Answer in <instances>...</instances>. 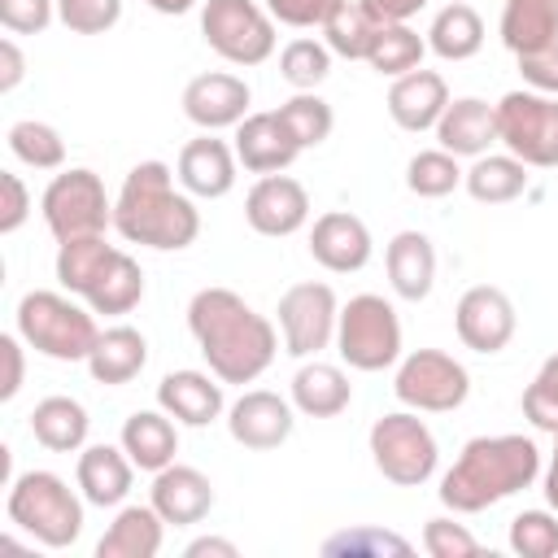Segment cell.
I'll return each mask as SVG.
<instances>
[{
	"label": "cell",
	"mask_w": 558,
	"mask_h": 558,
	"mask_svg": "<svg viewBox=\"0 0 558 558\" xmlns=\"http://www.w3.org/2000/svg\"><path fill=\"white\" fill-rule=\"evenodd\" d=\"M187 331L222 384H253L279 353V331L231 288H201L187 301Z\"/></svg>",
	"instance_id": "cell-1"
},
{
	"label": "cell",
	"mask_w": 558,
	"mask_h": 558,
	"mask_svg": "<svg viewBox=\"0 0 558 558\" xmlns=\"http://www.w3.org/2000/svg\"><path fill=\"white\" fill-rule=\"evenodd\" d=\"M113 231L126 244H144L157 253H179L201 235V209L192 192H183L179 174L166 161H140L126 170L113 196Z\"/></svg>",
	"instance_id": "cell-2"
},
{
	"label": "cell",
	"mask_w": 558,
	"mask_h": 558,
	"mask_svg": "<svg viewBox=\"0 0 558 558\" xmlns=\"http://www.w3.org/2000/svg\"><path fill=\"white\" fill-rule=\"evenodd\" d=\"M541 480V449L523 432L471 436L453 466L440 475V506L453 514H480Z\"/></svg>",
	"instance_id": "cell-3"
},
{
	"label": "cell",
	"mask_w": 558,
	"mask_h": 558,
	"mask_svg": "<svg viewBox=\"0 0 558 558\" xmlns=\"http://www.w3.org/2000/svg\"><path fill=\"white\" fill-rule=\"evenodd\" d=\"M17 318V336L26 340V349L52 357V362H87V353L96 349L100 340V327H96V310L74 292H48V288H35L17 301L13 310Z\"/></svg>",
	"instance_id": "cell-4"
},
{
	"label": "cell",
	"mask_w": 558,
	"mask_h": 558,
	"mask_svg": "<svg viewBox=\"0 0 558 558\" xmlns=\"http://www.w3.org/2000/svg\"><path fill=\"white\" fill-rule=\"evenodd\" d=\"M87 497L74 493L57 471H22L9 484V523L22 527L44 549H70L83 536Z\"/></svg>",
	"instance_id": "cell-5"
},
{
	"label": "cell",
	"mask_w": 558,
	"mask_h": 558,
	"mask_svg": "<svg viewBox=\"0 0 558 558\" xmlns=\"http://www.w3.org/2000/svg\"><path fill=\"white\" fill-rule=\"evenodd\" d=\"M371 462L397 488H423L440 466V445L418 410H392L371 423Z\"/></svg>",
	"instance_id": "cell-6"
},
{
	"label": "cell",
	"mask_w": 558,
	"mask_h": 558,
	"mask_svg": "<svg viewBox=\"0 0 558 558\" xmlns=\"http://www.w3.org/2000/svg\"><path fill=\"white\" fill-rule=\"evenodd\" d=\"M336 353L340 362H349L353 371H388L401 362V318L392 310V301H384L379 292H357L340 305V323H336Z\"/></svg>",
	"instance_id": "cell-7"
},
{
	"label": "cell",
	"mask_w": 558,
	"mask_h": 558,
	"mask_svg": "<svg viewBox=\"0 0 558 558\" xmlns=\"http://www.w3.org/2000/svg\"><path fill=\"white\" fill-rule=\"evenodd\" d=\"M39 214L57 244L78 235H105V227H113V201L105 192V179L87 166L52 174V183L39 196Z\"/></svg>",
	"instance_id": "cell-8"
},
{
	"label": "cell",
	"mask_w": 558,
	"mask_h": 558,
	"mask_svg": "<svg viewBox=\"0 0 558 558\" xmlns=\"http://www.w3.org/2000/svg\"><path fill=\"white\" fill-rule=\"evenodd\" d=\"M497 144L532 170H558V96L514 87L497 100Z\"/></svg>",
	"instance_id": "cell-9"
},
{
	"label": "cell",
	"mask_w": 558,
	"mask_h": 558,
	"mask_svg": "<svg viewBox=\"0 0 558 558\" xmlns=\"http://www.w3.org/2000/svg\"><path fill=\"white\" fill-rule=\"evenodd\" d=\"M201 35L240 70L275 57V17L257 0H201Z\"/></svg>",
	"instance_id": "cell-10"
},
{
	"label": "cell",
	"mask_w": 558,
	"mask_h": 558,
	"mask_svg": "<svg viewBox=\"0 0 558 558\" xmlns=\"http://www.w3.org/2000/svg\"><path fill=\"white\" fill-rule=\"evenodd\" d=\"M392 397L418 414H449L471 397V371L445 349H410L397 362Z\"/></svg>",
	"instance_id": "cell-11"
},
{
	"label": "cell",
	"mask_w": 558,
	"mask_h": 558,
	"mask_svg": "<svg viewBox=\"0 0 558 558\" xmlns=\"http://www.w3.org/2000/svg\"><path fill=\"white\" fill-rule=\"evenodd\" d=\"M279 340H283V353L288 357H314L323 353L327 344H336V323H340V301L331 292V283H318V279H305V283H292L279 305Z\"/></svg>",
	"instance_id": "cell-12"
},
{
	"label": "cell",
	"mask_w": 558,
	"mask_h": 558,
	"mask_svg": "<svg viewBox=\"0 0 558 558\" xmlns=\"http://www.w3.org/2000/svg\"><path fill=\"white\" fill-rule=\"evenodd\" d=\"M514 327H519L514 301L493 283L466 288L453 305V331L471 353H484V357L501 353L514 340Z\"/></svg>",
	"instance_id": "cell-13"
},
{
	"label": "cell",
	"mask_w": 558,
	"mask_h": 558,
	"mask_svg": "<svg viewBox=\"0 0 558 558\" xmlns=\"http://www.w3.org/2000/svg\"><path fill=\"white\" fill-rule=\"evenodd\" d=\"M244 222L266 235V240H283L296 235L310 222V192L301 179L292 174H257V183L244 196Z\"/></svg>",
	"instance_id": "cell-14"
},
{
	"label": "cell",
	"mask_w": 558,
	"mask_h": 558,
	"mask_svg": "<svg viewBox=\"0 0 558 558\" xmlns=\"http://www.w3.org/2000/svg\"><path fill=\"white\" fill-rule=\"evenodd\" d=\"M296 427V405L292 397H279L270 388H248L227 405V432L244 449H279Z\"/></svg>",
	"instance_id": "cell-15"
},
{
	"label": "cell",
	"mask_w": 558,
	"mask_h": 558,
	"mask_svg": "<svg viewBox=\"0 0 558 558\" xmlns=\"http://www.w3.org/2000/svg\"><path fill=\"white\" fill-rule=\"evenodd\" d=\"M248 105H253V87L227 70L196 74L183 87V118L201 131H227V126L235 131L248 118Z\"/></svg>",
	"instance_id": "cell-16"
},
{
	"label": "cell",
	"mask_w": 558,
	"mask_h": 558,
	"mask_svg": "<svg viewBox=\"0 0 558 558\" xmlns=\"http://www.w3.org/2000/svg\"><path fill=\"white\" fill-rule=\"evenodd\" d=\"M375 240L371 227L349 209H327L310 227V257L331 275H353L371 262Z\"/></svg>",
	"instance_id": "cell-17"
},
{
	"label": "cell",
	"mask_w": 558,
	"mask_h": 558,
	"mask_svg": "<svg viewBox=\"0 0 558 558\" xmlns=\"http://www.w3.org/2000/svg\"><path fill=\"white\" fill-rule=\"evenodd\" d=\"M235 170H240V157L227 140H218L214 131H201L196 140H187L179 148V161H174V174L183 183V192L201 196V201H218L235 187Z\"/></svg>",
	"instance_id": "cell-18"
},
{
	"label": "cell",
	"mask_w": 558,
	"mask_h": 558,
	"mask_svg": "<svg viewBox=\"0 0 558 558\" xmlns=\"http://www.w3.org/2000/svg\"><path fill=\"white\" fill-rule=\"evenodd\" d=\"M157 405L179 423V427H209L214 418L227 414L222 401V379L214 371H170L157 384Z\"/></svg>",
	"instance_id": "cell-19"
},
{
	"label": "cell",
	"mask_w": 558,
	"mask_h": 558,
	"mask_svg": "<svg viewBox=\"0 0 558 558\" xmlns=\"http://www.w3.org/2000/svg\"><path fill=\"white\" fill-rule=\"evenodd\" d=\"M148 501H153V510L170 527H192V523H201L214 510V484H209L205 471L183 466V462H170V466H161L153 475Z\"/></svg>",
	"instance_id": "cell-20"
},
{
	"label": "cell",
	"mask_w": 558,
	"mask_h": 558,
	"mask_svg": "<svg viewBox=\"0 0 558 558\" xmlns=\"http://www.w3.org/2000/svg\"><path fill=\"white\" fill-rule=\"evenodd\" d=\"M231 140H235L231 148H235V157L248 174H279L301 157V144L292 140V131L283 126V118L275 109L270 113H248L235 126Z\"/></svg>",
	"instance_id": "cell-21"
},
{
	"label": "cell",
	"mask_w": 558,
	"mask_h": 558,
	"mask_svg": "<svg viewBox=\"0 0 558 558\" xmlns=\"http://www.w3.org/2000/svg\"><path fill=\"white\" fill-rule=\"evenodd\" d=\"M445 105H449L445 74L423 70V65L410 70V74H401V78H392V87H388V118L401 131H414V135L418 131H436Z\"/></svg>",
	"instance_id": "cell-22"
},
{
	"label": "cell",
	"mask_w": 558,
	"mask_h": 558,
	"mask_svg": "<svg viewBox=\"0 0 558 558\" xmlns=\"http://www.w3.org/2000/svg\"><path fill=\"white\" fill-rule=\"evenodd\" d=\"M493 144H497V105H488L480 96H458L445 105V113L436 122V148L475 161Z\"/></svg>",
	"instance_id": "cell-23"
},
{
	"label": "cell",
	"mask_w": 558,
	"mask_h": 558,
	"mask_svg": "<svg viewBox=\"0 0 558 558\" xmlns=\"http://www.w3.org/2000/svg\"><path fill=\"white\" fill-rule=\"evenodd\" d=\"M135 462L126 458L122 445H83L78 449V466H74V484L87 497V506H122L131 484H135Z\"/></svg>",
	"instance_id": "cell-24"
},
{
	"label": "cell",
	"mask_w": 558,
	"mask_h": 558,
	"mask_svg": "<svg viewBox=\"0 0 558 558\" xmlns=\"http://www.w3.org/2000/svg\"><path fill=\"white\" fill-rule=\"evenodd\" d=\"M384 270L401 301H427V292L436 283V244L414 227L397 231L384 248Z\"/></svg>",
	"instance_id": "cell-25"
},
{
	"label": "cell",
	"mask_w": 558,
	"mask_h": 558,
	"mask_svg": "<svg viewBox=\"0 0 558 558\" xmlns=\"http://www.w3.org/2000/svg\"><path fill=\"white\" fill-rule=\"evenodd\" d=\"M292 405H296V414H305V418H336V414H344L349 410V401H353V384H349V375L336 366V362H301L296 366V375H292Z\"/></svg>",
	"instance_id": "cell-26"
},
{
	"label": "cell",
	"mask_w": 558,
	"mask_h": 558,
	"mask_svg": "<svg viewBox=\"0 0 558 558\" xmlns=\"http://www.w3.org/2000/svg\"><path fill=\"white\" fill-rule=\"evenodd\" d=\"M118 445L126 449V458H131L140 471L157 475V471L170 466L174 453H179V423H174L161 405H157V410H135V414H126Z\"/></svg>",
	"instance_id": "cell-27"
},
{
	"label": "cell",
	"mask_w": 558,
	"mask_h": 558,
	"mask_svg": "<svg viewBox=\"0 0 558 558\" xmlns=\"http://www.w3.org/2000/svg\"><path fill=\"white\" fill-rule=\"evenodd\" d=\"M83 366H87V375H92L96 384H105V388L131 384V379L148 366V340H144V331H135V327H126V323L105 327Z\"/></svg>",
	"instance_id": "cell-28"
},
{
	"label": "cell",
	"mask_w": 558,
	"mask_h": 558,
	"mask_svg": "<svg viewBox=\"0 0 558 558\" xmlns=\"http://www.w3.org/2000/svg\"><path fill=\"white\" fill-rule=\"evenodd\" d=\"M166 519L148 506H122L113 514V523L105 527V536L96 541V558H153L166 541Z\"/></svg>",
	"instance_id": "cell-29"
},
{
	"label": "cell",
	"mask_w": 558,
	"mask_h": 558,
	"mask_svg": "<svg viewBox=\"0 0 558 558\" xmlns=\"http://www.w3.org/2000/svg\"><path fill=\"white\" fill-rule=\"evenodd\" d=\"M87 432H92L87 405L74 397H44L31 410V436L48 453H78L87 445Z\"/></svg>",
	"instance_id": "cell-30"
},
{
	"label": "cell",
	"mask_w": 558,
	"mask_h": 558,
	"mask_svg": "<svg viewBox=\"0 0 558 558\" xmlns=\"http://www.w3.org/2000/svg\"><path fill=\"white\" fill-rule=\"evenodd\" d=\"M118 244H109L105 235H78V240H61L57 244V283L74 296H92V288L105 279V270L113 266Z\"/></svg>",
	"instance_id": "cell-31"
},
{
	"label": "cell",
	"mask_w": 558,
	"mask_h": 558,
	"mask_svg": "<svg viewBox=\"0 0 558 558\" xmlns=\"http://www.w3.org/2000/svg\"><path fill=\"white\" fill-rule=\"evenodd\" d=\"M527 170L532 166H523L514 153H484L466 166L462 187L480 205H510L527 192Z\"/></svg>",
	"instance_id": "cell-32"
},
{
	"label": "cell",
	"mask_w": 558,
	"mask_h": 558,
	"mask_svg": "<svg viewBox=\"0 0 558 558\" xmlns=\"http://www.w3.org/2000/svg\"><path fill=\"white\" fill-rule=\"evenodd\" d=\"M497 35L514 57L554 44L558 39V0H506Z\"/></svg>",
	"instance_id": "cell-33"
},
{
	"label": "cell",
	"mask_w": 558,
	"mask_h": 558,
	"mask_svg": "<svg viewBox=\"0 0 558 558\" xmlns=\"http://www.w3.org/2000/svg\"><path fill=\"white\" fill-rule=\"evenodd\" d=\"M427 48L440 61H471L484 48V17L466 0H449L427 26Z\"/></svg>",
	"instance_id": "cell-34"
},
{
	"label": "cell",
	"mask_w": 558,
	"mask_h": 558,
	"mask_svg": "<svg viewBox=\"0 0 558 558\" xmlns=\"http://www.w3.org/2000/svg\"><path fill=\"white\" fill-rule=\"evenodd\" d=\"M427 57V39L410 26V22H384L371 39V52H366V65L384 78H401L410 70H418Z\"/></svg>",
	"instance_id": "cell-35"
},
{
	"label": "cell",
	"mask_w": 558,
	"mask_h": 558,
	"mask_svg": "<svg viewBox=\"0 0 558 558\" xmlns=\"http://www.w3.org/2000/svg\"><path fill=\"white\" fill-rule=\"evenodd\" d=\"M140 301H144V270H140V262H135L131 253L118 248L113 266H109L105 279L92 288L87 305H92L96 314H105V318H118V314H131Z\"/></svg>",
	"instance_id": "cell-36"
},
{
	"label": "cell",
	"mask_w": 558,
	"mask_h": 558,
	"mask_svg": "<svg viewBox=\"0 0 558 558\" xmlns=\"http://www.w3.org/2000/svg\"><path fill=\"white\" fill-rule=\"evenodd\" d=\"M375 31H379V22H375L357 0H344V4L323 22V44H327L336 57H344V61H366Z\"/></svg>",
	"instance_id": "cell-37"
},
{
	"label": "cell",
	"mask_w": 558,
	"mask_h": 558,
	"mask_svg": "<svg viewBox=\"0 0 558 558\" xmlns=\"http://www.w3.org/2000/svg\"><path fill=\"white\" fill-rule=\"evenodd\" d=\"M9 153L31 170H61L65 166V140L52 122L22 118L9 126Z\"/></svg>",
	"instance_id": "cell-38"
},
{
	"label": "cell",
	"mask_w": 558,
	"mask_h": 558,
	"mask_svg": "<svg viewBox=\"0 0 558 558\" xmlns=\"http://www.w3.org/2000/svg\"><path fill=\"white\" fill-rule=\"evenodd\" d=\"M462 157L445 153V148H423L405 161V187L423 201H440L449 196L453 187H462Z\"/></svg>",
	"instance_id": "cell-39"
},
{
	"label": "cell",
	"mask_w": 558,
	"mask_h": 558,
	"mask_svg": "<svg viewBox=\"0 0 558 558\" xmlns=\"http://www.w3.org/2000/svg\"><path fill=\"white\" fill-rule=\"evenodd\" d=\"M275 113L283 118V126L292 131V140L301 144V153H305V148H318V144L331 135V126H336V113H331V105H327L318 92H296V96L283 100Z\"/></svg>",
	"instance_id": "cell-40"
},
{
	"label": "cell",
	"mask_w": 558,
	"mask_h": 558,
	"mask_svg": "<svg viewBox=\"0 0 558 558\" xmlns=\"http://www.w3.org/2000/svg\"><path fill=\"white\" fill-rule=\"evenodd\" d=\"M331 48L323 44V39H292V44H283V52H279V74H283V83L288 87H296V92H314L318 83H327V74H331Z\"/></svg>",
	"instance_id": "cell-41"
},
{
	"label": "cell",
	"mask_w": 558,
	"mask_h": 558,
	"mask_svg": "<svg viewBox=\"0 0 558 558\" xmlns=\"http://www.w3.org/2000/svg\"><path fill=\"white\" fill-rule=\"evenodd\" d=\"M414 545L388 527H344L323 541L327 558H405Z\"/></svg>",
	"instance_id": "cell-42"
},
{
	"label": "cell",
	"mask_w": 558,
	"mask_h": 558,
	"mask_svg": "<svg viewBox=\"0 0 558 558\" xmlns=\"http://www.w3.org/2000/svg\"><path fill=\"white\" fill-rule=\"evenodd\" d=\"M510 549L519 558H554L558 554V510H523L510 519Z\"/></svg>",
	"instance_id": "cell-43"
},
{
	"label": "cell",
	"mask_w": 558,
	"mask_h": 558,
	"mask_svg": "<svg viewBox=\"0 0 558 558\" xmlns=\"http://www.w3.org/2000/svg\"><path fill=\"white\" fill-rule=\"evenodd\" d=\"M523 418L532 423V427H541V432H558V353H549L545 362H541V371H536V379L523 388Z\"/></svg>",
	"instance_id": "cell-44"
},
{
	"label": "cell",
	"mask_w": 558,
	"mask_h": 558,
	"mask_svg": "<svg viewBox=\"0 0 558 558\" xmlns=\"http://www.w3.org/2000/svg\"><path fill=\"white\" fill-rule=\"evenodd\" d=\"M57 17L74 35H105L122 17V0H57Z\"/></svg>",
	"instance_id": "cell-45"
},
{
	"label": "cell",
	"mask_w": 558,
	"mask_h": 558,
	"mask_svg": "<svg viewBox=\"0 0 558 558\" xmlns=\"http://www.w3.org/2000/svg\"><path fill=\"white\" fill-rule=\"evenodd\" d=\"M423 549L432 558H475L480 541L466 532V523H453V519L436 514V519L423 523Z\"/></svg>",
	"instance_id": "cell-46"
},
{
	"label": "cell",
	"mask_w": 558,
	"mask_h": 558,
	"mask_svg": "<svg viewBox=\"0 0 558 558\" xmlns=\"http://www.w3.org/2000/svg\"><path fill=\"white\" fill-rule=\"evenodd\" d=\"M57 17V0H0V26L9 35H44Z\"/></svg>",
	"instance_id": "cell-47"
},
{
	"label": "cell",
	"mask_w": 558,
	"mask_h": 558,
	"mask_svg": "<svg viewBox=\"0 0 558 558\" xmlns=\"http://www.w3.org/2000/svg\"><path fill=\"white\" fill-rule=\"evenodd\" d=\"M262 4H266V13H270L279 26H296V31L318 26V31H323V22H327L344 0H262Z\"/></svg>",
	"instance_id": "cell-48"
},
{
	"label": "cell",
	"mask_w": 558,
	"mask_h": 558,
	"mask_svg": "<svg viewBox=\"0 0 558 558\" xmlns=\"http://www.w3.org/2000/svg\"><path fill=\"white\" fill-rule=\"evenodd\" d=\"M519 61V74H523V87L532 92H545V96H558V39L536 48V52H523L514 57Z\"/></svg>",
	"instance_id": "cell-49"
},
{
	"label": "cell",
	"mask_w": 558,
	"mask_h": 558,
	"mask_svg": "<svg viewBox=\"0 0 558 558\" xmlns=\"http://www.w3.org/2000/svg\"><path fill=\"white\" fill-rule=\"evenodd\" d=\"M0 235H13L26 218H31V192H26V183H22V174H13V170H4L0 174Z\"/></svg>",
	"instance_id": "cell-50"
},
{
	"label": "cell",
	"mask_w": 558,
	"mask_h": 558,
	"mask_svg": "<svg viewBox=\"0 0 558 558\" xmlns=\"http://www.w3.org/2000/svg\"><path fill=\"white\" fill-rule=\"evenodd\" d=\"M26 340L17 336V331H9V336H0V353H4V384H0V401H13L17 392H22V384H26V349H22Z\"/></svg>",
	"instance_id": "cell-51"
},
{
	"label": "cell",
	"mask_w": 558,
	"mask_h": 558,
	"mask_svg": "<svg viewBox=\"0 0 558 558\" xmlns=\"http://www.w3.org/2000/svg\"><path fill=\"white\" fill-rule=\"evenodd\" d=\"M357 4L384 26V22H410V17L423 13L432 0H357Z\"/></svg>",
	"instance_id": "cell-52"
},
{
	"label": "cell",
	"mask_w": 558,
	"mask_h": 558,
	"mask_svg": "<svg viewBox=\"0 0 558 558\" xmlns=\"http://www.w3.org/2000/svg\"><path fill=\"white\" fill-rule=\"evenodd\" d=\"M22 78H26V57H22L17 39L4 35V39H0V92H13Z\"/></svg>",
	"instance_id": "cell-53"
},
{
	"label": "cell",
	"mask_w": 558,
	"mask_h": 558,
	"mask_svg": "<svg viewBox=\"0 0 558 558\" xmlns=\"http://www.w3.org/2000/svg\"><path fill=\"white\" fill-rule=\"evenodd\" d=\"M183 554L187 558H235L240 549H235V541H222V536H196V541H187Z\"/></svg>",
	"instance_id": "cell-54"
},
{
	"label": "cell",
	"mask_w": 558,
	"mask_h": 558,
	"mask_svg": "<svg viewBox=\"0 0 558 558\" xmlns=\"http://www.w3.org/2000/svg\"><path fill=\"white\" fill-rule=\"evenodd\" d=\"M545 501H549V510H558V432H554V449H549V466H545Z\"/></svg>",
	"instance_id": "cell-55"
},
{
	"label": "cell",
	"mask_w": 558,
	"mask_h": 558,
	"mask_svg": "<svg viewBox=\"0 0 558 558\" xmlns=\"http://www.w3.org/2000/svg\"><path fill=\"white\" fill-rule=\"evenodd\" d=\"M153 13H166V17H179V13H192L201 0H144Z\"/></svg>",
	"instance_id": "cell-56"
}]
</instances>
